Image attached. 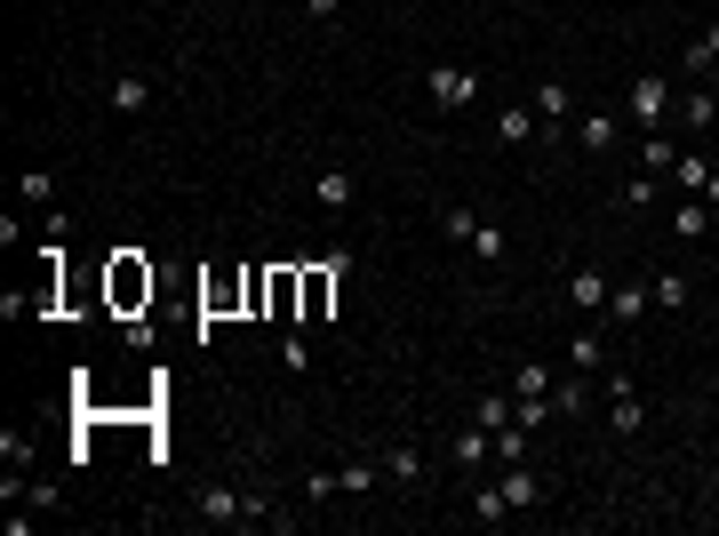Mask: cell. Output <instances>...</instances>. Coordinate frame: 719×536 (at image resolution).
Returning <instances> with one entry per match:
<instances>
[{"label":"cell","instance_id":"obj_1","mask_svg":"<svg viewBox=\"0 0 719 536\" xmlns=\"http://www.w3.org/2000/svg\"><path fill=\"white\" fill-rule=\"evenodd\" d=\"M679 105H672V81L664 73H632V88H624V120L639 128V137H647V128H664Z\"/></svg>","mask_w":719,"mask_h":536},{"label":"cell","instance_id":"obj_2","mask_svg":"<svg viewBox=\"0 0 719 536\" xmlns=\"http://www.w3.org/2000/svg\"><path fill=\"white\" fill-rule=\"evenodd\" d=\"M424 96L440 113H472L479 105V73L472 64H424Z\"/></svg>","mask_w":719,"mask_h":536},{"label":"cell","instance_id":"obj_3","mask_svg":"<svg viewBox=\"0 0 719 536\" xmlns=\"http://www.w3.org/2000/svg\"><path fill=\"white\" fill-rule=\"evenodd\" d=\"M440 224H448V241H464L479 264H504V256H511V241H504L488 217H472V209H440Z\"/></svg>","mask_w":719,"mask_h":536},{"label":"cell","instance_id":"obj_4","mask_svg":"<svg viewBox=\"0 0 719 536\" xmlns=\"http://www.w3.org/2000/svg\"><path fill=\"white\" fill-rule=\"evenodd\" d=\"M607 424L624 432V441L647 424V400H639V377H632V368H607Z\"/></svg>","mask_w":719,"mask_h":536},{"label":"cell","instance_id":"obj_5","mask_svg":"<svg viewBox=\"0 0 719 536\" xmlns=\"http://www.w3.org/2000/svg\"><path fill=\"white\" fill-rule=\"evenodd\" d=\"M528 105H536V120H543V137H568V128H575V88H568V81H536Z\"/></svg>","mask_w":719,"mask_h":536},{"label":"cell","instance_id":"obj_6","mask_svg":"<svg viewBox=\"0 0 719 536\" xmlns=\"http://www.w3.org/2000/svg\"><path fill=\"white\" fill-rule=\"evenodd\" d=\"M624 128H632L624 113H575V128H568V137H575V145H584V153L600 160V153H615V145H624Z\"/></svg>","mask_w":719,"mask_h":536},{"label":"cell","instance_id":"obj_7","mask_svg":"<svg viewBox=\"0 0 719 536\" xmlns=\"http://www.w3.org/2000/svg\"><path fill=\"white\" fill-rule=\"evenodd\" d=\"M607 288H615V281L600 273V264H575V273H568V305H575V313H607Z\"/></svg>","mask_w":719,"mask_h":536},{"label":"cell","instance_id":"obj_8","mask_svg":"<svg viewBox=\"0 0 719 536\" xmlns=\"http://www.w3.org/2000/svg\"><path fill=\"white\" fill-rule=\"evenodd\" d=\"M448 456H456V473L479 481V473L496 464V432H488V424H479V432H456V449H448Z\"/></svg>","mask_w":719,"mask_h":536},{"label":"cell","instance_id":"obj_9","mask_svg":"<svg viewBox=\"0 0 719 536\" xmlns=\"http://www.w3.org/2000/svg\"><path fill=\"white\" fill-rule=\"evenodd\" d=\"M496 481H504V505L511 513H536L543 505V481L528 473V464H496Z\"/></svg>","mask_w":719,"mask_h":536},{"label":"cell","instance_id":"obj_10","mask_svg":"<svg viewBox=\"0 0 719 536\" xmlns=\"http://www.w3.org/2000/svg\"><path fill=\"white\" fill-rule=\"evenodd\" d=\"M536 137H543L536 105H504V113H496V145H536Z\"/></svg>","mask_w":719,"mask_h":536},{"label":"cell","instance_id":"obj_11","mask_svg":"<svg viewBox=\"0 0 719 536\" xmlns=\"http://www.w3.org/2000/svg\"><path fill=\"white\" fill-rule=\"evenodd\" d=\"M313 200H320V209H328V217H345V209H352V200H360V185H352V169H320V185H313Z\"/></svg>","mask_w":719,"mask_h":536},{"label":"cell","instance_id":"obj_12","mask_svg":"<svg viewBox=\"0 0 719 536\" xmlns=\"http://www.w3.org/2000/svg\"><path fill=\"white\" fill-rule=\"evenodd\" d=\"M376 481H384V456H352V464H336V496H368Z\"/></svg>","mask_w":719,"mask_h":536},{"label":"cell","instance_id":"obj_13","mask_svg":"<svg viewBox=\"0 0 719 536\" xmlns=\"http://www.w3.org/2000/svg\"><path fill=\"white\" fill-rule=\"evenodd\" d=\"M647 296H656L664 313H688V305H696V281H688V273H672V264H664V273L647 281Z\"/></svg>","mask_w":719,"mask_h":536},{"label":"cell","instance_id":"obj_14","mask_svg":"<svg viewBox=\"0 0 719 536\" xmlns=\"http://www.w3.org/2000/svg\"><path fill=\"white\" fill-rule=\"evenodd\" d=\"M105 96H113V113H120V120H136V113L152 105V81H145V73H120V81H113Z\"/></svg>","mask_w":719,"mask_h":536},{"label":"cell","instance_id":"obj_15","mask_svg":"<svg viewBox=\"0 0 719 536\" xmlns=\"http://www.w3.org/2000/svg\"><path fill=\"white\" fill-rule=\"evenodd\" d=\"M472 521H479V528H504V521H511L504 481H472Z\"/></svg>","mask_w":719,"mask_h":536},{"label":"cell","instance_id":"obj_16","mask_svg":"<svg viewBox=\"0 0 719 536\" xmlns=\"http://www.w3.org/2000/svg\"><path fill=\"white\" fill-rule=\"evenodd\" d=\"M639 169H647V177H672V169H679V145L664 137V128H647V137H639Z\"/></svg>","mask_w":719,"mask_h":536},{"label":"cell","instance_id":"obj_17","mask_svg":"<svg viewBox=\"0 0 719 536\" xmlns=\"http://www.w3.org/2000/svg\"><path fill=\"white\" fill-rule=\"evenodd\" d=\"M647 305H656V296H647V281H615V288H607V320H639Z\"/></svg>","mask_w":719,"mask_h":536},{"label":"cell","instance_id":"obj_18","mask_svg":"<svg viewBox=\"0 0 719 536\" xmlns=\"http://www.w3.org/2000/svg\"><path fill=\"white\" fill-rule=\"evenodd\" d=\"M672 232H679V241H704V232H711V200H679V209H672Z\"/></svg>","mask_w":719,"mask_h":536},{"label":"cell","instance_id":"obj_19","mask_svg":"<svg viewBox=\"0 0 719 536\" xmlns=\"http://www.w3.org/2000/svg\"><path fill=\"white\" fill-rule=\"evenodd\" d=\"M568 360L584 368V377H592V368H607V337H600V328H575V337H568Z\"/></svg>","mask_w":719,"mask_h":536},{"label":"cell","instance_id":"obj_20","mask_svg":"<svg viewBox=\"0 0 719 536\" xmlns=\"http://www.w3.org/2000/svg\"><path fill=\"white\" fill-rule=\"evenodd\" d=\"M656 192H664V177H624V185H615V200H624V209H656Z\"/></svg>","mask_w":719,"mask_h":536},{"label":"cell","instance_id":"obj_21","mask_svg":"<svg viewBox=\"0 0 719 536\" xmlns=\"http://www.w3.org/2000/svg\"><path fill=\"white\" fill-rule=\"evenodd\" d=\"M496 464H528V424H520V417L496 424Z\"/></svg>","mask_w":719,"mask_h":536},{"label":"cell","instance_id":"obj_22","mask_svg":"<svg viewBox=\"0 0 719 536\" xmlns=\"http://www.w3.org/2000/svg\"><path fill=\"white\" fill-rule=\"evenodd\" d=\"M384 481L416 488V481H424V456H416V449H384Z\"/></svg>","mask_w":719,"mask_h":536},{"label":"cell","instance_id":"obj_23","mask_svg":"<svg viewBox=\"0 0 719 536\" xmlns=\"http://www.w3.org/2000/svg\"><path fill=\"white\" fill-rule=\"evenodd\" d=\"M711 120H719V96H711V88L679 96V128H711Z\"/></svg>","mask_w":719,"mask_h":536},{"label":"cell","instance_id":"obj_24","mask_svg":"<svg viewBox=\"0 0 719 536\" xmlns=\"http://www.w3.org/2000/svg\"><path fill=\"white\" fill-rule=\"evenodd\" d=\"M672 185H679V192H704V185H711V153H679Z\"/></svg>","mask_w":719,"mask_h":536},{"label":"cell","instance_id":"obj_25","mask_svg":"<svg viewBox=\"0 0 719 536\" xmlns=\"http://www.w3.org/2000/svg\"><path fill=\"white\" fill-rule=\"evenodd\" d=\"M679 64H688V73H719V24H711V32H696V41H688V56H679Z\"/></svg>","mask_w":719,"mask_h":536},{"label":"cell","instance_id":"obj_26","mask_svg":"<svg viewBox=\"0 0 719 536\" xmlns=\"http://www.w3.org/2000/svg\"><path fill=\"white\" fill-rule=\"evenodd\" d=\"M560 377H552V368H543V360H520V368H511V392H552Z\"/></svg>","mask_w":719,"mask_h":536},{"label":"cell","instance_id":"obj_27","mask_svg":"<svg viewBox=\"0 0 719 536\" xmlns=\"http://www.w3.org/2000/svg\"><path fill=\"white\" fill-rule=\"evenodd\" d=\"M17 192H24V200H41V209H49V200H56V177H49V169H24V177H17Z\"/></svg>","mask_w":719,"mask_h":536},{"label":"cell","instance_id":"obj_28","mask_svg":"<svg viewBox=\"0 0 719 536\" xmlns=\"http://www.w3.org/2000/svg\"><path fill=\"white\" fill-rule=\"evenodd\" d=\"M511 417H520V409H511V392H488V400H479V424H488V432L511 424Z\"/></svg>","mask_w":719,"mask_h":536},{"label":"cell","instance_id":"obj_29","mask_svg":"<svg viewBox=\"0 0 719 536\" xmlns=\"http://www.w3.org/2000/svg\"><path fill=\"white\" fill-rule=\"evenodd\" d=\"M575 409H584V385L560 377V385H552V417H575Z\"/></svg>","mask_w":719,"mask_h":536},{"label":"cell","instance_id":"obj_30","mask_svg":"<svg viewBox=\"0 0 719 536\" xmlns=\"http://www.w3.org/2000/svg\"><path fill=\"white\" fill-rule=\"evenodd\" d=\"M304 17H313V24H336V17H345V0H304Z\"/></svg>","mask_w":719,"mask_h":536},{"label":"cell","instance_id":"obj_31","mask_svg":"<svg viewBox=\"0 0 719 536\" xmlns=\"http://www.w3.org/2000/svg\"><path fill=\"white\" fill-rule=\"evenodd\" d=\"M696 200H711V209H719V160H711V185H704V192H696Z\"/></svg>","mask_w":719,"mask_h":536}]
</instances>
